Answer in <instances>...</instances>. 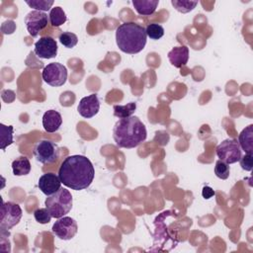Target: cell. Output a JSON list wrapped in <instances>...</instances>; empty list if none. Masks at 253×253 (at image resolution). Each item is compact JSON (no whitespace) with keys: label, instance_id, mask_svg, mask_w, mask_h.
I'll use <instances>...</instances> for the list:
<instances>
[{"label":"cell","instance_id":"6da1fadb","mask_svg":"<svg viewBox=\"0 0 253 253\" xmlns=\"http://www.w3.org/2000/svg\"><path fill=\"white\" fill-rule=\"evenodd\" d=\"M95 169L92 162L83 155L67 156L58 169L61 183L72 190L87 189L93 182Z\"/></svg>","mask_w":253,"mask_h":253},{"label":"cell","instance_id":"7a4b0ae2","mask_svg":"<svg viewBox=\"0 0 253 253\" xmlns=\"http://www.w3.org/2000/svg\"><path fill=\"white\" fill-rule=\"evenodd\" d=\"M146 136L147 131L144 124L135 116L120 119L113 128L114 140L120 148H134L142 143Z\"/></svg>","mask_w":253,"mask_h":253},{"label":"cell","instance_id":"3957f363","mask_svg":"<svg viewBox=\"0 0 253 253\" xmlns=\"http://www.w3.org/2000/svg\"><path fill=\"white\" fill-rule=\"evenodd\" d=\"M145 28L134 22L121 24L116 30V42L120 50L127 54L140 52L146 44Z\"/></svg>","mask_w":253,"mask_h":253},{"label":"cell","instance_id":"277c9868","mask_svg":"<svg viewBox=\"0 0 253 253\" xmlns=\"http://www.w3.org/2000/svg\"><path fill=\"white\" fill-rule=\"evenodd\" d=\"M44 204L52 217L60 218L68 213L72 209L73 199L68 190L60 188L56 193L47 196Z\"/></svg>","mask_w":253,"mask_h":253},{"label":"cell","instance_id":"5b68a950","mask_svg":"<svg viewBox=\"0 0 253 253\" xmlns=\"http://www.w3.org/2000/svg\"><path fill=\"white\" fill-rule=\"evenodd\" d=\"M34 156L37 161L42 164H51L57 161L60 155V150L58 145L47 139L40 140L33 150Z\"/></svg>","mask_w":253,"mask_h":253},{"label":"cell","instance_id":"8992f818","mask_svg":"<svg viewBox=\"0 0 253 253\" xmlns=\"http://www.w3.org/2000/svg\"><path fill=\"white\" fill-rule=\"evenodd\" d=\"M21 207L13 202H5L1 207L0 228L1 231H8L19 223L22 218Z\"/></svg>","mask_w":253,"mask_h":253},{"label":"cell","instance_id":"52a82bcc","mask_svg":"<svg viewBox=\"0 0 253 253\" xmlns=\"http://www.w3.org/2000/svg\"><path fill=\"white\" fill-rule=\"evenodd\" d=\"M216 155L219 160L227 164H233L239 161L242 156V150L238 140L234 138H227L221 141L216 146Z\"/></svg>","mask_w":253,"mask_h":253},{"label":"cell","instance_id":"ba28073f","mask_svg":"<svg viewBox=\"0 0 253 253\" xmlns=\"http://www.w3.org/2000/svg\"><path fill=\"white\" fill-rule=\"evenodd\" d=\"M43 81L52 87H59L67 80V69L59 62H51L43 67L42 72Z\"/></svg>","mask_w":253,"mask_h":253},{"label":"cell","instance_id":"9c48e42d","mask_svg":"<svg viewBox=\"0 0 253 253\" xmlns=\"http://www.w3.org/2000/svg\"><path fill=\"white\" fill-rule=\"evenodd\" d=\"M52 233L61 240H70L75 236L78 230V225L75 219L70 216H62L52 225Z\"/></svg>","mask_w":253,"mask_h":253},{"label":"cell","instance_id":"30bf717a","mask_svg":"<svg viewBox=\"0 0 253 253\" xmlns=\"http://www.w3.org/2000/svg\"><path fill=\"white\" fill-rule=\"evenodd\" d=\"M47 14L42 11L33 10L25 17V24L30 36L37 37L39 33L47 26Z\"/></svg>","mask_w":253,"mask_h":253},{"label":"cell","instance_id":"8fae6325","mask_svg":"<svg viewBox=\"0 0 253 253\" xmlns=\"http://www.w3.org/2000/svg\"><path fill=\"white\" fill-rule=\"evenodd\" d=\"M57 42L56 41L49 37L44 36L40 38L35 43V53L38 57L42 59H50L56 56L57 54Z\"/></svg>","mask_w":253,"mask_h":253},{"label":"cell","instance_id":"7c38bea8","mask_svg":"<svg viewBox=\"0 0 253 253\" xmlns=\"http://www.w3.org/2000/svg\"><path fill=\"white\" fill-rule=\"evenodd\" d=\"M100 110V101L96 94H91L83 97L78 104L77 111L83 118L90 119L96 116Z\"/></svg>","mask_w":253,"mask_h":253},{"label":"cell","instance_id":"4fadbf2b","mask_svg":"<svg viewBox=\"0 0 253 253\" xmlns=\"http://www.w3.org/2000/svg\"><path fill=\"white\" fill-rule=\"evenodd\" d=\"M38 186L45 196H50L61 188V181L58 175L54 173H45L40 177Z\"/></svg>","mask_w":253,"mask_h":253},{"label":"cell","instance_id":"5bb4252c","mask_svg":"<svg viewBox=\"0 0 253 253\" xmlns=\"http://www.w3.org/2000/svg\"><path fill=\"white\" fill-rule=\"evenodd\" d=\"M167 56L173 66L181 68L186 65L189 60V47L186 45L175 46L168 52Z\"/></svg>","mask_w":253,"mask_h":253},{"label":"cell","instance_id":"9a60e30c","mask_svg":"<svg viewBox=\"0 0 253 253\" xmlns=\"http://www.w3.org/2000/svg\"><path fill=\"white\" fill-rule=\"evenodd\" d=\"M62 124L61 115L55 110H48L42 116V126L46 132H55Z\"/></svg>","mask_w":253,"mask_h":253},{"label":"cell","instance_id":"2e32d148","mask_svg":"<svg viewBox=\"0 0 253 253\" xmlns=\"http://www.w3.org/2000/svg\"><path fill=\"white\" fill-rule=\"evenodd\" d=\"M238 143L241 147V150H244L245 153L252 154L253 152V125H249L239 133Z\"/></svg>","mask_w":253,"mask_h":253},{"label":"cell","instance_id":"e0dca14e","mask_svg":"<svg viewBox=\"0 0 253 253\" xmlns=\"http://www.w3.org/2000/svg\"><path fill=\"white\" fill-rule=\"evenodd\" d=\"M135 11L142 16H150L152 15L158 4V0H132L131 1Z\"/></svg>","mask_w":253,"mask_h":253},{"label":"cell","instance_id":"ac0fdd59","mask_svg":"<svg viewBox=\"0 0 253 253\" xmlns=\"http://www.w3.org/2000/svg\"><path fill=\"white\" fill-rule=\"evenodd\" d=\"M12 170L15 176H25L31 172V163L26 156H20L12 162Z\"/></svg>","mask_w":253,"mask_h":253},{"label":"cell","instance_id":"d6986e66","mask_svg":"<svg viewBox=\"0 0 253 253\" xmlns=\"http://www.w3.org/2000/svg\"><path fill=\"white\" fill-rule=\"evenodd\" d=\"M48 20L52 27H60L67 21V17L63 9L59 6H56L50 10Z\"/></svg>","mask_w":253,"mask_h":253},{"label":"cell","instance_id":"ffe728a7","mask_svg":"<svg viewBox=\"0 0 253 253\" xmlns=\"http://www.w3.org/2000/svg\"><path fill=\"white\" fill-rule=\"evenodd\" d=\"M136 110V103L130 102L126 105H115L114 106V116L119 119H125L132 116Z\"/></svg>","mask_w":253,"mask_h":253},{"label":"cell","instance_id":"44dd1931","mask_svg":"<svg viewBox=\"0 0 253 253\" xmlns=\"http://www.w3.org/2000/svg\"><path fill=\"white\" fill-rule=\"evenodd\" d=\"M13 126H5L3 124L0 125V141H1V149L5 150V148L11 145L13 140Z\"/></svg>","mask_w":253,"mask_h":253},{"label":"cell","instance_id":"7402d4cb","mask_svg":"<svg viewBox=\"0 0 253 253\" xmlns=\"http://www.w3.org/2000/svg\"><path fill=\"white\" fill-rule=\"evenodd\" d=\"M171 4L173 5V7L180 13L186 14L189 13L191 11H193L196 6L198 5L197 1H179V0H172Z\"/></svg>","mask_w":253,"mask_h":253},{"label":"cell","instance_id":"603a6c76","mask_svg":"<svg viewBox=\"0 0 253 253\" xmlns=\"http://www.w3.org/2000/svg\"><path fill=\"white\" fill-rule=\"evenodd\" d=\"M59 42L65 46L66 48L74 47L78 42V38L74 33L71 32H63L58 37Z\"/></svg>","mask_w":253,"mask_h":253},{"label":"cell","instance_id":"cb8c5ba5","mask_svg":"<svg viewBox=\"0 0 253 253\" xmlns=\"http://www.w3.org/2000/svg\"><path fill=\"white\" fill-rule=\"evenodd\" d=\"M25 2L31 8L42 12L48 11L53 5V0H26Z\"/></svg>","mask_w":253,"mask_h":253},{"label":"cell","instance_id":"d4e9b609","mask_svg":"<svg viewBox=\"0 0 253 253\" xmlns=\"http://www.w3.org/2000/svg\"><path fill=\"white\" fill-rule=\"evenodd\" d=\"M145 32H146V36L148 38H150L151 40H159L163 37L164 35V29L161 25L153 23V24H149L146 28H145Z\"/></svg>","mask_w":253,"mask_h":253},{"label":"cell","instance_id":"484cf974","mask_svg":"<svg viewBox=\"0 0 253 253\" xmlns=\"http://www.w3.org/2000/svg\"><path fill=\"white\" fill-rule=\"evenodd\" d=\"M229 173H230L229 164H227L221 160H217L215 162L214 174L217 178H219L221 180H226L229 177Z\"/></svg>","mask_w":253,"mask_h":253},{"label":"cell","instance_id":"4316f807","mask_svg":"<svg viewBox=\"0 0 253 253\" xmlns=\"http://www.w3.org/2000/svg\"><path fill=\"white\" fill-rule=\"evenodd\" d=\"M34 216H35V219L41 223V224H45V223H48L51 219V214L50 212L48 211V210L45 208H42V209H38L34 211Z\"/></svg>","mask_w":253,"mask_h":253},{"label":"cell","instance_id":"83f0119b","mask_svg":"<svg viewBox=\"0 0 253 253\" xmlns=\"http://www.w3.org/2000/svg\"><path fill=\"white\" fill-rule=\"evenodd\" d=\"M240 166L245 171H251L253 167V155L245 153L244 156H241L240 158Z\"/></svg>","mask_w":253,"mask_h":253},{"label":"cell","instance_id":"f1b7e54d","mask_svg":"<svg viewBox=\"0 0 253 253\" xmlns=\"http://www.w3.org/2000/svg\"><path fill=\"white\" fill-rule=\"evenodd\" d=\"M1 29H2L3 34H8V35H10V34H13L14 31L16 30V24H15L13 21L8 20V21H6V22H4V23L2 24Z\"/></svg>","mask_w":253,"mask_h":253},{"label":"cell","instance_id":"f546056e","mask_svg":"<svg viewBox=\"0 0 253 253\" xmlns=\"http://www.w3.org/2000/svg\"><path fill=\"white\" fill-rule=\"evenodd\" d=\"M214 195H215V192H214L211 187H209V186H205V187L203 188L202 196H203V198H204V199L209 200V199H211V197H213Z\"/></svg>","mask_w":253,"mask_h":253}]
</instances>
